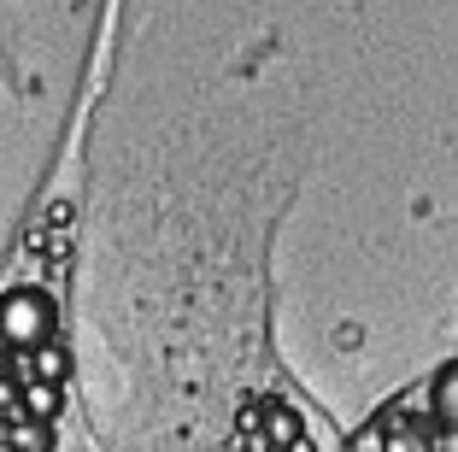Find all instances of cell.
<instances>
[{"mask_svg": "<svg viewBox=\"0 0 458 452\" xmlns=\"http://www.w3.org/2000/svg\"><path fill=\"white\" fill-rule=\"evenodd\" d=\"M265 429H270V447H300V417L288 405H265Z\"/></svg>", "mask_w": 458, "mask_h": 452, "instance_id": "cell-5", "label": "cell"}, {"mask_svg": "<svg viewBox=\"0 0 458 452\" xmlns=\"http://www.w3.org/2000/svg\"><path fill=\"white\" fill-rule=\"evenodd\" d=\"M382 452H429V429L423 423H394L382 435Z\"/></svg>", "mask_w": 458, "mask_h": 452, "instance_id": "cell-6", "label": "cell"}, {"mask_svg": "<svg viewBox=\"0 0 458 452\" xmlns=\"http://www.w3.org/2000/svg\"><path fill=\"white\" fill-rule=\"evenodd\" d=\"M6 440H13V452H47V423H36V417H30V423H18Z\"/></svg>", "mask_w": 458, "mask_h": 452, "instance_id": "cell-7", "label": "cell"}, {"mask_svg": "<svg viewBox=\"0 0 458 452\" xmlns=\"http://www.w3.org/2000/svg\"><path fill=\"white\" fill-rule=\"evenodd\" d=\"M59 329V306L47 288H13L0 294V341L13 346V353H36L47 346Z\"/></svg>", "mask_w": 458, "mask_h": 452, "instance_id": "cell-1", "label": "cell"}, {"mask_svg": "<svg viewBox=\"0 0 458 452\" xmlns=\"http://www.w3.org/2000/svg\"><path fill=\"white\" fill-rule=\"evenodd\" d=\"M30 376H36V382H65L71 376V353L59 341H47V346H36V353H30Z\"/></svg>", "mask_w": 458, "mask_h": 452, "instance_id": "cell-3", "label": "cell"}, {"mask_svg": "<svg viewBox=\"0 0 458 452\" xmlns=\"http://www.w3.org/2000/svg\"><path fill=\"white\" fill-rule=\"evenodd\" d=\"M429 412H435V423H441L446 435H458V359H446L441 371H435V382H429Z\"/></svg>", "mask_w": 458, "mask_h": 452, "instance_id": "cell-2", "label": "cell"}, {"mask_svg": "<svg viewBox=\"0 0 458 452\" xmlns=\"http://www.w3.org/2000/svg\"><path fill=\"white\" fill-rule=\"evenodd\" d=\"M6 371H13V346L0 341V376H6Z\"/></svg>", "mask_w": 458, "mask_h": 452, "instance_id": "cell-8", "label": "cell"}, {"mask_svg": "<svg viewBox=\"0 0 458 452\" xmlns=\"http://www.w3.org/2000/svg\"><path fill=\"white\" fill-rule=\"evenodd\" d=\"M18 399H24V412L36 417V423H47V417L59 412V388L54 382H36V376L24 382V394H18Z\"/></svg>", "mask_w": 458, "mask_h": 452, "instance_id": "cell-4", "label": "cell"}, {"mask_svg": "<svg viewBox=\"0 0 458 452\" xmlns=\"http://www.w3.org/2000/svg\"><path fill=\"white\" fill-rule=\"evenodd\" d=\"M270 452H283V447H270Z\"/></svg>", "mask_w": 458, "mask_h": 452, "instance_id": "cell-9", "label": "cell"}]
</instances>
